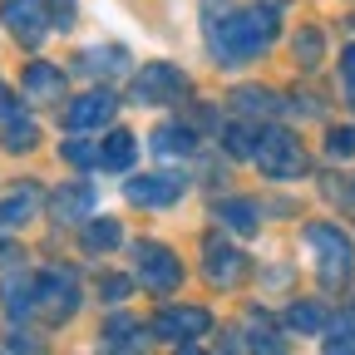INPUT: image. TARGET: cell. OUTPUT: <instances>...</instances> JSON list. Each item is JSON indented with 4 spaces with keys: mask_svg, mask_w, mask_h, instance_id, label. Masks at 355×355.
<instances>
[{
    "mask_svg": "<svg viewBox=\"0 0 355 355\" xmlns=\"http://www.w3.org/2000/svg\"><path fill=\"white\" fill-rule=\"evenodd\" d=\"M60 158L74 163V168H99V148H94V144H84V139H64Z\"/></svg>",
    "mask_w": 355,
    "mask_h": 355,
    "instance_id": "cell-27",
    "label": "cell"
},
{
    "mask_svg": "<svg viewBox=\"0 0 355 355\" xmlns=\"http://www.w3.org/2000/svg\"><path fill=\"white\" fill-rule=\"evenodd\" d=\"M183 193H188V178H173V173H144L123 183V198L133 207H173Z\"/></svg>",
    "mask_w": 355,
    "mask_h": 355,
    "instance_id": "cell-9",
    "label": "cell"
},
{
    "mask_svg": "<svg viewBox=\"0 0 355 355\" xmlns=\"http://www.w3.org/2000/svg\"><path fill=\"white\" fill-rule=\"evenodd\" d=\"M222 144H227V153L232 158H257V144H261V128H252V123H227L222 128Z\"/></svg>",
    "mask_w": 355,
    "mask_h": 355,
    "instance_id": "cell-24",
    "label": "cell"
},
{
    "mask_svg": "<svg viewBox=\"0 0 355 355\" xmlns=\"http://www.w3.org/2000/svg\"><path fill=\"white\" fill-rule=\"evenodd\" d=\"M0 20H6V30L20 40V44H35L50 35V0H0Z\"/></svg>",
    "mask_w": 355,
    "mask_h": 355,
    "instance_id": "cell-8",
    "label": "cell"
},
{
    "mask_svg": "<svg viewBox=\"0 0 355 355\" xmlns=\"http://www.w3.org/2000/svg\"><path fill=\"white\" fill-rule=\"evenodd\" d=\"M340 74H345L350 94H355V44H345V50H340Z\"/></svg>",
    "mask_w": 355,
    "mask_h": 355,
    "instance_id": "cell-32",
    "label": "cell"
},
{
    "mask_svg": "<svg viewBox=\"0 0 355 355\" xmlns=\"http://www.w3.org/2000/svg\"><path fill=\"white\" fill-rule=\"evenodd\" d=\"M212 217H217L227 232H237V237L261 232V202H257V198H222V202L212 207Z\"/></svg>",
    "mask_w": 355,
    "mask_h": 355,
    "instance_id": "cell-14",
    "label": "cell"
},
{
    "mask_svg": "<svg viewBox=\"0 0 355 355\" xmlns=\"http://www.w3.org/2000/svg\"><path fill=\"white\" fill-rule=\"evenodd\" d=\"M128 291H133V282H128V277H119V272H104V277H99V296H104L109 306H123V301H128Z\"/></svg>",
    "mask_w": 355,
    "mask_h": 355,
    "instance_id": "cell-28",
    "label": "cell"
},
{
    "mask_svg": "<svg viewBox=\"0 0 355 355\" xmlns=\"http://www.w3.org/2000/svg\"><path fill=\"white\" fill-rule=\"evenodd\" d=\"M84 291H79V272L74 266H40L35 272V316L44 326H64L74 321Z\"/></svg>",
    "mask_w": 355,
    "mask_h": 355,
    "instance_id": "cell-2",
    "label": "cell"
},
{
    "mask_svg": "<svg viewBox=\"0 0 355 355\" xmlns=\"http://www.w3.org/2000/svg\"><path fill=\"white\" fill-rule=\"evenodd\" d=\"M282 35L277 10H237L227 0H207L202 10V40H207V55L217 69H242L252 64L261 50H272Z\"/></svg>",
    "mask_w": 355,
    "mask_h": 355,
    "instance_id": "cell-1",
    "label": "cell"
},
{
    "mask_svg": "<svg viewBox=\"0 0 355 355\" xmlns=\"http://www.w3.org/2000/svg\"><path fill=\"white\" fill-rule=\"evenodd\" d=\"M321 345H326V350H340V355H355V311H340V316H331Z\"/></svg>",
    "mask_w": 355,
    "mask_h": 355,
    "instance_id": "cell-25",
    "label": "cell"
},
{
    "mask_svg": "<svg viewBox=\"0 0 355 355\" xmlns=\"http://www.w3.org/2000/svg\"><path fill=\"white\" fill-rule=\"evenodd\" d=\"M350 25H355V15H350Z\"/></svg>",
    "mask_w": 355,
    "mask_h": 355,
    "instance_id": "cell-34",
    "label": "cell"
},
{
    "mask_svg": "<svg viewBox=\"0 0 355 355\" xmlns=\"http://www.w3.org/2000/svg\"><path fill=\"white\" fill-rule=\"evenodd\" d=\"M40 202H44V193L35 183L15 188L10 198H0V232H20L25 222H35L40 217Z\"/></svg>",
    "mask_w": 355,
    "mask_h": 355,
    "instance_id": "cell-15",
    "label": "cell"
},
{
    "mask_svg": "<svg viewBox=\"0 0 355 355\" xmlns=\"http://www.w3.org/2000/svg\"><path fill=\"white\" fill-rule=\"evenodd\" d=\"M266 178H277V183H291V178L306 173V148L291 128H261V144H257V158H252Z\"/></svg>",
    "mask_w": 355,
    "mask_h": 355,
    "instance_id": "cell-5",
    "label": "cell"
},
{
    "mask_svg": "<svg viewBox=\"0 0 355 355\" xmlns=\"http://www.w3.org/2000/svg\"><path fill=\"white\" fill-rule=\"evenodd\" d=\"M104 350H139L144 345V321L139 316H128V311H119V316L104 321Z\"/></svg>",
    "mask_w": 355,
    "mask_h": 355,
    "instance_id": "cell-19",
    "label": "cell"
},
{
    "mask_svg": "<svg viewBox=\"0 0 355 355\" xmlns=\"http://www.w3.org/2000/svg\"><path fill=\"white\" fill-rule=\"evenodd\" d=\"M355 153V128H331L326 133V158H350Z\"/></svg>",
    "mask_w": 355,
    "mask_h": 355,
    "instance_id": "cell-29",
    "label": "cell"
},
{
    "mask_svg": "<svg viewBox=\"0 0 355 355\" xmlns=\"http://www.w3.org/2000/svg\"><path fill=\"white\" fill-rule=\"evenodd\" d=\"M153 153H163V158H178V153H193V128H183V123H163L158 133H153Z\"/></svg>",
    "mask_w": 355,
    "mask_h": 355,
    "instance_id": "cell-23",
    "label": "cell"
},
{
    "mask_svg": "<svg viewBox=\"0 0 355 355\" xmlns=\"http://www.w3.org/2000/svg\"><path fill=\"white\" fill-rule=\"evenodd\" d=\"M202 277H207L212 286H237V282L247 277V257H242L237 247H227V242L207 237V242H202Z\"/></svg>",
    "mask_w": 355,
    "mask_h": 355,
    "instance_id": "cell-12",
    "label": "cell"
},
{
    "mask_svg": "<svg viewBox=\"0 0 355 355\" xmlns=\"http://www.w3.org/2000/svg\"><path fill=\"white\" fill-rule=\"evenodd\" d=\"M119 109V94L114 89H89V94H79L69 109H64V133H94L114 119Z\"/></svg>",
    "mask_w": 355,
    "mask_h": 355,
    "instance_id": "cell-11",
    "label": "cell"
},
{
    "mask_svg": "<svg viewBox=\"0 0 355 355\" xmlns=\"http://www.w3.org/2000/svg\"><path fill=\"white\" fill-rule=\"evenodd\" d=\"M133 104H148V109H163V104H183L188 94H193V79L178 69V64H168V60H153V64H144L139 74H133Z\"/></svg>",
    "mask_w": 355,
    "mask_h": 355,
    "instance_id": "cell-4",
    "label": "cell"
},
{
    "mask_svg": "<svg viewBox=\"0 0 355 355\" xmlns=\"http://www.w3.org/2000/svg\"><path fill=\"white\" fill-rule=\"evenodd\" d=\"M50 212L60 222H89V217H94V188H89V183H64L50 198Z\"/></svg>",
    "mask_w": 355,
    "mask_h": 355,
    "instance_id": "cell-17",
    "label": "cell"
},
{
    "mask_svg": "<svg viewBox=\"0 0 355 355\" xmlns=\"http://www.w3.org/2000/svg\"><path fill=\"white\" fill-rule=\"evenodd\" d=\"M207 331H212V311L207 306H163L148 321V336H158V340H168L178 350H193L198 336H207Z\"/></svg>",
    "mask_w": 355,
    "mask_h": 355,
    "instance_id": "cell-6",
    "label": "cell"
},
{
    "mask_svg": "<svg viewBox=\"0 0 355 355\" xmlns=\"http://www.w3.org/2000/svg\"><path fill=\"white\" fill-rule=\"evenodd\" d=\"M0 306H6L10 321L35 316V272H10L6 282H0Z\"/></svg>",
    "mask_w": 355,
    "mask_h": 355,
    "instance_id": "cell-16",
    "label": "cell"
},
{
    "mask_svg": "<svg viewBox=\"0 0 355 355\" xmlns=\"http://www.w3.org/2000/svg\"><path fill=\"white\" fill-rule=\"evenodd\" d=\"M232 104H237V114H261V119H277V114H282V94H272V89H257V84L237 89Z\"/></svg>",
    "mask_w": 355,
    "mask_h": 355,
    "instance_id": "cell-21",
    "label": "cell"
},
{
    "mask_svg": "<svg viewBox=\"0 0 355 355\" xmlns=\"http://www.w3.org/2000/svg\"><path fill=\"white\" fill-rule=\"evenodd\" d=\"M74 20H79V6H74V0H50V25H55V30H74Z\"/></svg>",
    "mask_w": 355,
    "mask_h": 355,
    "instance_id": "cell-30",
    "label": "cell"
},
{
    "mask_svg": "<svg viewBox=\"0 0 355 355\" xmlns=\"http://www.w3.org/2000/svg\"><path fill=\"white\" fill-rule=\"evenodd\" d=\"M133 158H139V139H133L128 128H109V139L99 144V168H109V173H128Z\"/></svg>",
    "mask_w": 355,
    "mask_h": 355,
    "instance_id": "cell-18",
    "label": "cell"
},
{
    "mask_svg": "<svg viewBox=\"0 0 355 355\" xmlns=\"http://www.w3.org/2000/svg\"><path fill=\"white\" fill-rule=\"evenodd\" d=\"M35 139H40L35 119L25 114V104L10 94V89L0 84V144H6V153H30Z\"/></svg>",
    "mask_w": 355,
    "mask_h": 355,
    "instance_id": "cell-10",
    "label": "cell"
},
{
    "mask_svg": "<svg viewBox=\"0 0 355 355\" xmlns=\"http://www.w3.org/2000/svg\"><path fill=\"white\" fill-rule=\"evenodd\" d=\"M133 272H139V282L153 296H173L183 286V261H178L173 247H163V242H139L133 247Z\"/></svg>",
    "mask_w": 355,
    "mask_h": 355,
    "instance_id": "cell-7",
    "label": "cell"
},
{
    "mask_svg": "<svg viewBox=\"0 0 355 355\" xmlns=\"http://www.w3.org/2000/svg\"><path fill=\"white\" fill-rule=\"evenodd\" d=\"M123 242V227L114 217H89L84 227H79V247L89 252V257H99V252H114Z\"/></svg>",
    "mask_w": 355,
    "mask_h": 355,
    "instance_id": "cell-20",
    "label": "cell"
},
{
    "mask_svg": "<svg viewBox=\"0 0 355 355\" xmlns=\"http://www.w3.org/2000/svg\"><path fill=\"white\" fill-rule=\"evenodd\" d=\"M296 60H301V69H316L321 64V55H326V40H321V30L316 25H306V30H296Z\"/></svg>",
    "mask_w": 355,
    "mask_h": 355,
    "instance_id": "cell-26",
    "label": "cell"
},
{
    "mask_svg": "<svg viewBox=\"0 0 355 355\" xmlns=\"http://www.w3.org/2000/svg\"><path fill=\"white\" fill-rule=\"evenodd\" d=\"M6 350H44L35 336H25V331H6Z\"/></svg>",
    "mask_w": 355,
    "mask_h": 355,
    "instance_id": "cell-31",
    "label": "cell"
},
{
    "mask_svg": "<svg viewBox=\"0 0 355 355\" xmlns=\"http://www.w3.org/2000/svg\"><path fill=\"white\" fill-rule=\"evenodd\" d=\"M20 89H25L30 104H60V99H64V69L50 64V60H30Z\"/></svg>",
    "mask_w": 355,
    "mask_h": 355,
    "instance_id": "cell-13",
    "label": "cell"
},
{
    "mask_svg": "<svg viewBox=\"0 0 355 355\" xmlns=\"http://www.w3.org/2000/svg\"><path fill=\"white\" fill-rule=\"evenodd\" d=\"M10 257H15V247H10V242H0V261H10Z\"/></svg>",
    "mask_w": 355,
    "mask_h": 355,
    "instance_id": "cell-33",
    "label": "cell"
},
{
    "mask_svg": "<svg viewBox=\"0 0 355 355\" xmlns=\"http://www.w3.org/2000/svg\"><path fill=\"white\" fill-rule=\"evenodd\" d=\"M306 247L316 252V277H321L326 291H336V286L350 282V272H355V247H350V237H345L340 227H331V222H311V227H306Z\"/></svg>",
    "mask_w": 355,
    "mask_h": 355,
    "instance_id": "cell-3",
    "label": "cell"
},
{
    "mask_svg": "<svg viewBox=\"0 0 355 355\" xmlns=\"http://www.w3.org/2000/svg\"><path fill=\"white\" fill-rule=\"evenodd\" d=\"M286 326H291V331H301V336H326L331 316H326L316 301H296V306L286 311Z\"/></svg>",
    "mask_w": 355,
    "mask_h": 355,
    "instance_id": "cell-22",
    "label": "cell"
}]
</instances>
